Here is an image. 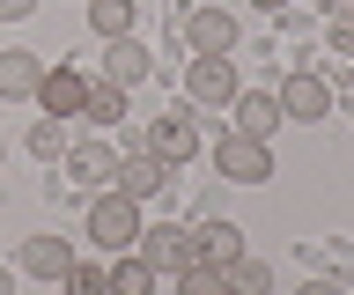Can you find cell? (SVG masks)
<instances>
[{
  "mask_svg": "<svg viewBox=\"0 0 354 295\" xmlns=\"http://www.w3.org/2000/svg\"><path fill=\"white\" fill-rule=\"evenodd\" d=\"M111 295H155V266L133 258V251H118L111 258Z\"/></svg>",
  "mask_w": 354,
  "mask_h": 295,
  "instance_id": "cell-16",
  "label": "cell"
},
{
  "mask_svg": "<svg viewBox=\"0 0 354 295\" xmlns=\"http://www.w3.org/2000/svg\"><path fill=\"white\" fill-rule=\"evenodd\" d=\"M118 192H126V200H155V192H162V184H170V162H155V155H126L118 162Z\"/></svg>",
  "mask_w": 354,
  "mask_h": 295,
  "instance_id": "cell-12",
  "label": "cell"
},
{
  "mask_svg": "<svg viewBox=\"0 0 354 295\" xmlns=\"http://www.w3.org/2000/svg\"><path fill=\"white\" fill-rule=\"evenodd\" d=\"M148 45H140V37H104V82L111 89H140V82H148Z\"/></svg>",
  "mask_w": 354,
  "mask_h": 295,
  "instance_id": "cell-8",
  "label": "cell"
},
{
  "mask_svg": "<svg viewBox=\"0 0 354 295\" xmlns=\"http://www.w3.org/2000/svg\"><path fill=\"white\" fill-rule=\"evenodd\" d=\"M148 155L170 162V170H177V162H192V155H199V126H192V111H162V118H155V126H148Z\"/></svg>",
  "mask_w": 354,
  "mask_h": 295,
  "instance_id": "cell-3",
  "label": "cell"
},
{
  "mask_svg": "<svg viewBox=\"0 0 354 295\" xmlns=\"http://www.w3.org/2000/svg\"><path fill=\"white\" fill-rule=\"evenodd\" d=\"M273 126H281V96H266V89H236V126H229V133L266 140Z\"/></svg>",
  "mask_w": 354,
  "mask_h": 295,
  "instance_id": "cell-13",
  "label": "cell"
},
{
  "mask_svg": "<svg viewBox=\"0 0 354 295\" xmlns=\"http://www.w3.org/2000/svg\"><path fill=\"white\" fill-rule=\"evenodd\" d=\"M88 30L96 37H133V0H88Z\"/></svg>",
  "mask_w": 354,
  "mask_h": 295,
  "instance_id": "cell-18",
  "label": "cell"
},
{
  "mask_svg": "<svg viewBox=\"0 0 354 295\" xmlns=\"http://www.w3.org/2000/svg\"><path fill=\"white\" fill-rule=\"evenodd\" d=\"M185 236H192V258L214 266V273H229L243 258V229L236 222H199V229H185Z\"/></svg>",
  "mask_w": 354,
  "mask_h": 295,
  "instance_id": "cell-5",
  "label": "cell"
},
{
  "mask_svg": "<svg viewBox=\"0 0 354 295\" xmlns=\"http://www.w3.org/2000/svg\"><path fill=\"white\" fill-rule=\"evenodd\" d=\"M185 89H192V104H236V59L229 52H199Z\"/></svg>",
  "mask_w": 354,
  "mask_h": 295,
  "instance_id": "cell-4",
  "label": "cell"
},
{
  "mask_svg": "<svg viewBox=\"0 0 354 295\" xmlns=\"http://www.w3.org/2000/svg\"><path fill=\"white\" fill-rule=\"evenodd\" d=\"M295 295H347V288H339V280H303Z\"/></svg>",
  "mask_w": 354,
  "mask_h": 295,
  "instance_id": "cell-25",
  "label": "cell"
},
{
  "mask_svg": "<svg viewBox=\"0 0 354 295\" xmlns=\"http://www.w3.org/2000/svg\"><path fill=\"white\" fill-rule=\"evenodd\" d=\"M0 295H15V273H8V266H0Z\"/></svg>",
  "mask_w": 354,
  "mask_h": 295,
  "instance_id": "cell-27",
  "label": "cell"
},
{
  "mask_svg": "<svg viewBox=\"0 0 354 295\" xmlns=\"http://www.w3.org/2000/svg\"><path fill=\"white\" fill-rule=\"evenodd\" d=\"M88 236H96V251H133V236H140V200H126V192H104V200L88 207Z\"/></svg>",
  "mask_w": 354,
  "mask_h": 295,
  "instance_id": "cell-1",
  "label": "cell"
},
{
  "mask_svg": "<svg viewBox=\"0 0 354 295\" xmlns=\"http://www.w3.org/2000/svg\"><path fill=\"white\" fill-rule=\"evenodd\" d=\"M332 111V89L317 82V74H288L281 82V118H295V126H310V118Z\"/></svg>",
  "mask_w": 354,
  "mask_h": 295,
  "instance_id": "cell-10",
  "label": "cell"
},
{
  "mask_svg": "<svg viewBox=\"0 0 354 295\" xmlns=\"http://www.w3.org/2000/svg\"><path fill=\"white\" fill-rule=\"evenodd\" d=\"M37 104H44V118H82V104H88V74H74V67H44Z\"/></svg>",
  "mask_w": 354,
  "mask_h": 295,
  "instance_id": "cell-6",
  "label": "cell"
},
{
  "mask_svg": "<svg viewBox=\"0 0 354 295\" xmlns=\"http://www.w3.org/2000/svg\"><path fill=\"white\" fill-rule=\"evenodd\" d=\"M221 280H229V295H273V266H266V258H251V251H243Z\"/></svg>",
  "mask_w": 354,
  "mask_h": 295,
  "instance_id": "cell-17",
  "label": "cell"
},
{
  "mask_svg": "<svg viewBox=\"0 0 354 295\" xmlns=\"http://www.w3.org/2000/svg\"><path fill=\"white\" fill-rule=\"evenodd\" d=\"M0 155H8V140H0Z\"/></svg>",
  "mask_w": 354,
  "mask_h": 295,
  "instance_id": "cell-28",
  "label": "cell"
},
{
  "mask_svg": "<svg viewBox=\"0 0 354 295\" xmlns=\"http://www.w3.org/2000/svg\"><path fill=\"white\" fill-rule=\"evenodd\" d=\"M66 266H74V244H66V236H30V244H22V273L66 280Z\"/></svg>",
  "mask_w": 354,
  "mask_h": 295,
  "instance_id": "cell-14",
  "label": "cell"
},
{
  "mask_svg": "<svg viewBox=\"0 0 354 295\" xmlns=\"http://www.w3.org/2000/svg\"><path fill=\"white\" fill-rule=\"evenodd\" d=\"M177 295H229V280H221L214 266H199V258H185V266H177Z\"/></svg>",
  "mask_w": 354,
  "mask_h": 295,
  "instance_id": "cell-20",
  "label": "cell"
},
{
  "mask_svg": "<svg viewBox=\"0 0 354 295\" xmlns=\"http://www.w3.org/2000/svg\"><path fill=\"white\" fill-rule=\"evenodd\" d=\"M251 8H266V15H281V8H288V0H251Z\"/></svg>",
  "mask_w": 354,
  "mask_h": 295,
  "instance_id": "cell-26",
  "label": "cell"
},
{
  "mask_svg": "<svg viewBox=\"0 0 354 295\" xmlns=\"http://www.w3.org/2000/svg\"><path fill=\"white\" fill-rule=\"evenodd\" d=\"M82 118H96V126L126 118V89H111V82H88V104H82Z\"/></svg>",
  "mask_w": 354,
  "mask_h": 295,
  "instance_id": "cell-19",
  "label": "cell"
},
{
  "mask_svg": "<svg viewBox=\"0 0 354 295\" xmlns=\"http://www.w3.org/2000/svg\"><path fill=\"white\" fill-rule=\"evenodd\" d=\"M214 170H221V178H236V184H266V178H273V148L251 140V133H229L214 148Z\"/></svg>",
  "mask_w": 354,
  "mask_h": 295,
  "instance_id": "cell-2",
  "label": "cell"
},
{
  "mask_svg": "<svg viewBox=\"0 0 354 295\" xmlns=\"http://www.w3.org/2000/svg\"><path fill=\"white\" fill-rule=\"evenodd\" d=\"M0 15H8V23H22V15H37V0H0Z\"/></svg>",
  "mask_w": 354,
  "mask_h": 295,
  "instance_id": "cell-24",
  "label": "cell"
},
{
  "mask_svg": "<svg viewBox=\"0 0 354 295\" xmlns=\"http://www.w3.org/2000/svg\"><path fill=\"white\" fill-rule=\"evenodd\" d=\"M66 295H111V266H66Z\"/></svg>",
  "mask_w": 354,
  "mask_h": 295,
  "instance_id": "cell-21",
  "label": "cell"
},
{
  "mask_svg": "<svg viewBox=\"0 0 354 295\" xmlns=\"http://www.w3.org/2000/svg\"><path fill=\"white\" fill-rule=\"evenodd\" d=\"M37 82H44V59H37V52H0V104L37 96Z\"/></svg>",
  "mask_w": 354,
  "mask_h": 295,
  "instance_id": "cell-15",
  "label": "cell"
},
{
  "mask_svg": "<svg viewBox=\"0 0 354 295\" xmlns=\"http://www.w3.org/2000/svg\"><path fill=\"white\" fill-rule=\"evenodd\" d=\"M332 45L354 59V0H332Z\"/></svg>",
  "mask_w": 354,
  "mask_h": 295,
  "instance_id": "cell-22",
  "label": "cell"
},
{
  "mask_svg": "<svg viewBox=\"0 0 354 295\" xmlns=\"http://www.w3.org/2000/svg\"><path fill=\"white\" fill-rule=\"evenodd\" d=\"M66 178L74 184H111L118 178V155H111L104 140H74V148H66Z\"/></svg>",
  "mask_w": 354,
  "mask_h": 295,
  "instance_id": "cell-11",
  "label": "cell"
},
{
  "mask_svg": "<svg viewBox=\"0 0 354 295\" xmlns=\"http://www.w3.org/2000/svg\"><path fill=\"white\" fill-rule=\"evenodd\" d=\"M30 148H37V155H59L66 140H59V118H37V126H30Z\"/></svg>",
  "mask_w": 354,
  "mask_h": 295,
  "instance_id": "cell-23",
  "label": "cell"
},
{
  "mask_svg": "<svg viewBox=\"0 0 354 295\" xmlns=\"http://www.w3.org/2000/svg\"><path fill=\"white\" fill-rule=\"evenodd\" d=\"M133 258H148L155 273H177L185 258H192V236H185L177 222H162V229H140V236H133Z\"/></svg>",
  "mask_w": 354,
  "mask_h": 295,
  "instance_id": "cell-7",
  "label": "cell"
},
{
  "mask_svg": "<svg viewBox=\"0 0 354 295\" xmlns=\"http://www.w3.org/2000/svg\"><path fill=\"white\" fill-rule=\"evenodd\" d=\"M185 45L192 52H236V15L229 8H192L185 15Z\"/></svg>",
  "mask_w": 354,
  "mask_h": 295,
  "instance_id": "cell-9",
  "label": "cell"
}]
</instances>
